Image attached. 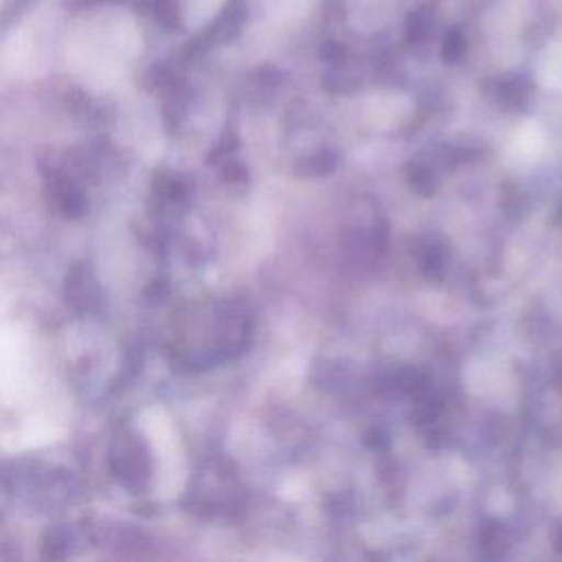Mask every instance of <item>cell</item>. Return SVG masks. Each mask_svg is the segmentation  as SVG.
Instances as JSON below:
<instances>
[{
    "mask_svg": "<svg viewBox=\"0 0 562 562\" xmlns=\"http://www.w3.org/2000/svg\"><path fill=\"white\" fill-rule=\"evenodd\" d=\"M140 48L134 18L121 7H94L77 15L68 31L66 55L77 77L86 83L116 81Z\"/></svg>",
    "mask_w": 562,
    "mask_h": 562,
    "instance_id": "6da1fadb",
    "label": "cell"
},
{
    "mask_svg": "<svg viewBox=\"0 0 562 562\" xmlns=\"http://www.w3.org/2000/svg\"><path fill=\"white\" fill-rule=\"evenodd\" d=\"M180 4H182L184 15L191 18V20H195V18H202V15H204V11L209 9L211 0H180Z\"/></svg>",
    "mask_w": 562,
    "mask_h": 562,
    "instance_id": "7a4b0ae2",
    "label": "cell"
},
{
    "mask_svg": "<svg viewBox=\"0 0 562 562\" xmlns=\"http://www.w3.org/2000/svg\"><path fill=\"white\" fill-rule=\"evenodd\" d=\"M0 4H2V0H0Z\"/></svg>",
    "mask_w": 562,
    "mask_h": 562,
    "instance_id": "3957f363",
    "label": "cell"
}]
</instances>
